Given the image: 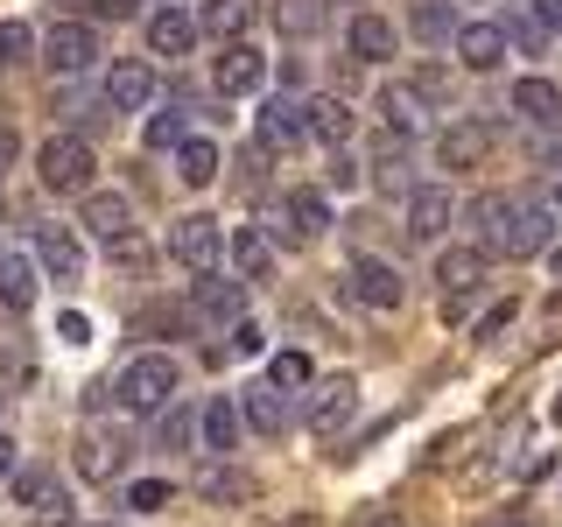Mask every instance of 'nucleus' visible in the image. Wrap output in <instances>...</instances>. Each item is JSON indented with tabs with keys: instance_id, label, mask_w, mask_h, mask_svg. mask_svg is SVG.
Wrapping results in <instances>:
<instances>
[{
	"instance_id": "obj_1",
	"label": "nucleus",
	"mask_w": 562,
	"mask_h": 527,
	"mask_svg": "<svg viewBox=\"0 0 562 527\" xmlns=\"http://www.w3.org/2000/svg\"><path fill=\"white\" fill-rule=\"evenodd\" d=\"M464 218L479 225V246H485V254H514V260L549 254V239H555V211L549 204H520V198H506V190L471 198Z\"/></svg>"
},
{
	"instance_id": "obj_2",
	"label": "nucleus",
	"mask_w": 562,
	"mask_h": 527,
	"mask_svg": "<svg viewBox=\"0 0 562 527\" xmlns=\"http://www.w3.org/2000/svg\"><path fill=\"white\" fill-rule=\"evenodd\" d=\"M176 386H183V373H176V359H169V351H140V359L120 366L113 401H120L127 415H162L169 401H176Z\"/></svg>"
},
{
	"instance_id": "obj_3",
	"label": "nucleus",
	"mask_w": 562,
	"mask_h": 527,
	"mask_svg": "<svg viewBox=\"0 0 562 527\" xmlns=\"http://www.w3.org/2000/svg\"><path fill=\"white\" fill-rule=\"evenodd\" d=\"M92 141L85 134H49L43 148H35V176H43V190H92Z\"/></svg>"
},
{
	"instance_id": "obj_4",
	"label": "nucleus",
	"mask_w": 562,
	"mask_h": 527,
	"mask_svg": "<svg viewBox=\"0 0 562 527\" xmlns=\"http://www.w3.org/2000/svg\"><path fill=\"white\" fill-rule=\"evenodd\" d=\"M8 492H14V506H29V520L35 527H70V500H64V479L49 464H22L8 479Z\"/></svg>"
},
{
	"instance_id": "obj_5",
	"label": "nucleus",
	"mask_w": 562,
	"mask_h": 527,
	"mask_svg": "<svg viewBox=\"0 0 562 527\" xmlns=\"http://www.w3.org/2000/svg\"><path fill=\"white\" fill-rule=\"evenodd\" d=\"M254 141L268 155H295L310 141V113H303V99L295 92H274V99H260V113H254Z\"/></svg>"
},
{
	"instance_id": "obj_6",
	"label": "nucleus",
	"mask_w": 562,
	"mask_h": 527,
	"mask_svg": "<svg viewBox=\"0 0 562 527\" xmlns=\"http://www.w3.org/2000/svg\"><path fill=\"white\" fill-rule=\"evenodd\" d=\"M351 408H359V380L351 373H330V380H310V401H303V429L310 436H338Z\"/></svg>"
},
{
	"instance_id": "obj_7",
	"label": "nucleus",
	"mask_w": 562,
	"mask_h": 527,
	"mask_svg": "<svg viewBox=\"0 0 562 527\" xmlns=\"http://www.w3.org/2000/svg\"><path fill=\"white\" fill-rule=\"evenodd\" d=\"M345 289L359 295V303H373V310H401V303H408V281H401V268H386L380 254H351Z\"/></svg>"
},
{
	"instance_id": "obj_8",
	"label": "nucleus",
	"mask_w": 562,
	"mask_h": 527,
	"mask_svg": "<svg viewBox=\"0 0 562 527\" xmlns=\"http://www.w3.org/2000/svg\"><path fill=\"white\" fill-rule=\"evenodd\" d=\"M43 64L57 70V78H78V70L99 64V29L92 22H57L43 35Z\"/></svg>"
},
{
	"instance_id": "obj_9",
	"label": "nucleus",
	"mask_w": 562,
	"mask_h": 527,
	"mask_svg": "<svg viewBox=\"0 0 562 527\" xmlns=\"http://www.w3.org/2000/svg\"><path fill=\"white\" fill-rule=\"evenodd\" d=\"M169 254H176V268H190V274H211V268H218V254H225V233H218V218L190 211V218L169 233Z\"/></svg>"
},
{
	"instance_id": "obj_10",
	"label": "nucleus",
	"mask_w": 562,
	"mask_h": 527,
	"mask_svg": "<svg viewBox=\"0 0 562 527\" xmlns=\"http://www.w3.org/2000/svg\"><path fill=\"white\" fill-rule=\"evenodd\" d=\"M35 260H43L49 281H85V233L78 225H35Z\"/></svg>"
},
{
	"instance_id": "obj_11",
	"label": "nucleus",
	"mask_w": 562,
	"mask_h": 527,
	"mask_svg": "<svg viewBox=\"0 0 562 527\" xmlns=\"http://www.w3.org/2000/svg\"><path fill=\"white\" fill-rule=\"evenodd\" d=\"M70 464H78V479H92V485L120 479V464H127V436L105 429V422H92V429L78 436V450H70Z\"/></svg>"
},
{
	"instance_id": "obj_12",
	"label": "nucleus",
	"mask_w": 562,
	"mask_h": 527,
	"mask_svg": "<svg viewBox=\"0 0 562 527\" xmlns=\"http://www.w3.org/2000/svg\"><path fill=\"white\" fill-rule=\"evenodd\" d=\"M211 85H218V99H254L268 85V57L254 43H225V57L211 64Z\"/></svg>"
},
{
	"instance_id": "obj_13",
	"label": "nucleus",
	"mask_w": 562,
	"mask_h": 527,
	"mask_svg": "<svg viewBox=\"0 0 562 527\" xmlns=\"http://www.w3.org/2000/svg\"><path fill=\"white\" fill-rule=\"evenodd\" d=\"M492 141H499L492 120H450V127L436 134V162H443V169H479L492 155Z\"/></svg>"
},
{
	"instance_id": "obj_14",
	"label": "nucleus",
	"mask_w": 562,
	"mask_h": 527,
	"mask_svg": "<svg viewBox=\"0 0 562 527\" xmlns=\"http://www.w3.org/2000/svg\"><path fill=\"white\" fill-rule=\"evenodd\" d=\"M78 225H85L99 246H120V239H134V204L120 198V190H85Z\"/></svg>"
},
{
	"instance_id": "obj_15",
	"label": "nucleus",
	"mask_w": 562,
	"mask_h": 527,
	"mask_svg": "<svg viewBox=\"0 0 562 527\" xmlns=\"http://www.w3.org/2000/svg\"><path fill=\"white\" fill-rule=\"evenodd\" d=\"M239 415H246V429H254V436H268V444H274V436H289V394H281V386L274 380H254V386H239Z\"/></svg>"
},
{
	"instance_id": "obj_16",
	"label": "nucleus",
	"mask_w": 562,
	"mask_h": 527,
	"mask_svg": "<svg viewBox=\"0 0 562 527\" xmlns=\"http://www.w3.org/2000/svg\"><path fill=\"white\" fill-rule=\"evenodd\" d=\"M148 99H155L148 57H120L113 70H105V105H113V113H148Z\"/></svg>"
},
{
	"instance_id": "obj_17",
	"label": "nucleus",
	"mask_w": 562,
	"mask_h": 527,
	"mask_svg": "<svg viewBox=\"0 0 562 527\" xmlns=\"http://www.w3.org/2000/svg\"><path fill=\"white\" fill-rule=\"evenodd\" d=\"M274 233H281V239H295V246L324 239V233H330V204H324V190H295V198L274 211Z\"/></svg>"
},
{
	"instance_id": "obj_18",
	"label": "nucleus",
	"mask_w": 562,
	"mask_h": 527,
	"mask_svg": "<svg viewBox=\"0 0 562 527\" xmlns=\"http://www.w3.org/2000/svg\"><path fill=\"white\" fill-rule=\"evenodd\" d=\"M239 303H246V281H225L218 268L190 281V316H204V324H239Z\"/></svg>"
},
{
	"instance_id": "obj_19",
	"label": "nucleus",
	"mask_w": 562,
	"mask_h": 527,
	"mask_svg": "<svg viewBox=\"0 0 562 527\" xmlns=\"http://www.w3.org/2000/svg\"><path fill=\"white\" fill-rule=\"evenodd\" d=\"M450 49H457V64H464V70H499L514 43H506L499 22H457V43Z\"/></svg>"
},
{
	"instance_id": "obj_20",
	"label": "nucleus",
	"mask_w": 562,
	"mask_h": 527,
	"mask_svg": "<svg viewBox=\"0 0 562 527\" xmlns=\"http://www.w3.org/2000/svg\"><path fill=\"white\" fill-rule=\"evenodd\" d=\"M225 254H233V268L246 289H260V281H274V239L260 233V225H239L233 239H225Z\"/></svg>"
},
{
	"instance_id": "obj_21",
	"label": "nucleus",
	"mask_w": 562,
	"mask_h": 527,
	"mask_svg": "<svg viewBox=\"0 0 562 527\" xmlns=\"http://www.w3.org/2000/svg\"><path fill=\"white\" fill-rule=\"evenodd\" d=\"M450 218H457V204H450V190H408V239H422V246H436L450 233Z\"/></svg>"
},
{
	"instance_id": "obj_22",
	"label": "nucleus",
	"mask_w": 562,
	"mask_h": 527,
	"mask_svg": "<svg viewBox=\"0 0 562 527\" xmlns=\"http://www.w3.org/2000/svg\"><path fill=\"white\" fill-rule=\"evenodd\" d=\"M198 35H204V22H198V14H183V8L148 14V49H155V57H190Z\"/></svg>"
},
{
	"instance_id": "obj_23",
	"label": "nucleus",
	"mask_w": 562,
	"mask_h": 527,
	"mask_svg": "<svg viewBox=\"0 0 562 527\" xmlns=\"http://www.w3.org/2000/svg\"><path fill=\"white\" fill-rule=\"evenodd\" d=\"M303 113H310V141H324V148H351V105L338 92L303 99Z\"/></svg>"
},
{
	"instance_id": "obj_24",
	"label": "nucleus",
	"mask_w": 562,
	"mask_h": 527,
	"mask_svg": "<svg viewBox=\"0 0 562 527\" xmlns=\"http://www.w3.org/2000/svg\"><path fill=\"white\" fill-rule=\"evenodd\" d=\"M35 268L43 260H29V254H0V310H35V295H43V281H35Z\"/></svg>"
},
{
	"instance_id": "obj_25",
	"label": "nucleus",
	"mask_w": 562,
	"mask_h": 527,
	"mask_svg": "<svg viewBox=\"0 0 562 527\" xmlns=\"http://www.w3.org/2000/svg\"><path fill=\"white\" fill-rule=\"evenodd\" d=\"M345 49L359 64H386L401 49V35H394V22H380V14H351V29H345Z\"/></svg>"
},
{
	"instance_id": "obj_26",
	"label": "nucleus",
	"mask_w": 562,
	"mask_h": 527,
	"mask_svg": "<svg viewBox=\"0 0 562 527\" xmlns=\"http://www.w3.org/2000/svg\"><path fill=\"white\" fill-rule=\"evenodd\" d=\"M204 35H218V43H246V29L260 22V0H204Z\"/></svg>"
},
{
	"instance_id": "obj_27",
	"label": "nucleus",
	"mask_w": 562,
	"mask_h": 527,
	"mask_svg": "<svg viewBox=\"0 0 562 527\" xmlns=\"http://www.w3.org/2000/svg\"><path fill=\"white\" fill-rule=\"evenodd\" d=\"M485 246H443V254H436V281H443L450 295H464V289H479L485 281Z\"/></svg>"
},
{
	"instance_id": "obj_28",
	"label": "nucleus",
	"mask_w": 562,
	"mask_h": 527,
	"mask_svg": "<svg viewBox=\"0 0 562 527\" xmlns=\"http://www.w3.org/2000/svg\"><path fill=\"white\" fill-rule=\"evenodd\" d=\"M239 422H246V415H239L233 394H211V401H204V450H211V457L239 450Z\"/></svg>"
},
{
	"instance_id": "obj_29",
	"label": "nucleus",
	"mask_w": 562,
	"mask_h": 527,
	"mask_svg": "<svg viewBox=\"0 0 562 527\" xmlns=\"http://www.w3.org/2000/svg\"><path fill=\"white\" fill-rule=\"evenodd\" d=\"M514 113L527 120V127H555V120H562V92L549 78H520L514 85Z\"/></svg>"
},
{
	"instance_id": "obj_30",
	"label": "nucleus",
	"mask_w": 562,
	"mask_h": 527,
	"mask_svg": "<svg viewBox=\"0 0 562 527\" xmlns=\"http://www.w3.org/2000/svg\"><path fill=\"white\" fill-rule=\"evenodd\" d=\"M176 169H183V183L190 190H211L218 183V169H225V155H218V141H204V134H190L183 148H176Z\"/></svg>"
},
{
	"instance_id": "obj_31",
	"label": "nucleus",
	"mask_w": 562,
	"mask_h": 527,
	"mask_svg": "<svg viewBox=\"0 0 562 527\" xmlns=\"http://www.w3.org/2000/svg\"><path fill=\"white\" fill-rule=\"evenodd\" d=\"M380 120H386V134H408V141H415V127H422V99L408 92V85H386V92H380Z\"/></svg>"
},
{
	"instance_id": "obj_32",
	"label": "nucleus",
	"mask_w": 562,
	"mask_h": 527,
	"mask_svg": "<svg viewBox=\"0 0 562 527\" xmlns=\"http://www.w3.org/2000/svg\"><path fill=\"white\" fill-rule=\"evenodd\" d=\"M155 444H162V450H190V444H204V415H190V408H162V415H155Z\"/></svg>"
},
{
	"instance_id": "obj_33",
	"label": "nucleus",
	"mask_w": 562,
	"mask_h": 527,
	"mask_svg": "<svg viewBox=\"0 0 562 527\" xmlns=\"http://www.w3.org/2000/svg\"><path fill=\"white\" fill-rule=\"evenodd\" d=\"M408 92H415L422 105H450V99H457V70H450V64H415V70H408Z\"/></svg>"
},
{
	"instance_id": "obj_34",
	"label": "nucleus",
	"mask_w": 562,
	"mask_h": 527,
	"mask_svg": "<svg viewBox=\"0 0 562 527\" xmlns=\"http://www.w3.org/2000/svg\"><path fill=\"white\" fill-rule=\"evenodd\" d=\"M408 29L422 35V43H457V14L443 8V0H422V8L408 14Z\"/></svg>"
},
{
	"instance_id": "obj_35",
	"label": "nucleus",
	"mask_w": 562,
	"mask_h": 527,
	"mask_svg": "<svg viewBox=\"0 0 562 527\" xmlns=\"http://www.w3.org/2000/svg\"><path fill=\"white\" fill-rule=\"evenodd\" d=\"M549 35H555V29H549V22H541V14H535V8H520V14H514V22H506V43H514V49H520V57H541V49H549Z\"/></svg>"
},
{
	"instance_id": "obj_36",
	"label": "nucleus",
	"mask_w": 562,
	"mask_h": 527,
	"mask_svg": "<svg viewBox=\"0 0 562 527\" xmlns=\"http://www.w3.org/2000/svg\"><path fill=\"white\" fill-rule=\"evenodd\" d=\"M190 141V120H183V99L162 105V113H148V148H183Z\"/></svg>"
},
{
	"instance_id": "obj_37",
	"label": "nucleus",
	"mask_w": 562,
	"mask_h": 527,
	"mask_svg": "<svg viewBox=\"0 0 562 527\" xmlns=\"http://www.w3.org/2000/svg\"><path fill=\"white\" fill-rule=\"evenodd\" d=\"M268 380L281 386V394H295V386H310V380H316V366H310V351H295V345H289V351H274V366H268Z\"/></svg>"
},
{
	"instance_id": "obj_38",
	"label": "nucleus",
	"mask_w": 562,
	"mask_h": 527,
	"mask_svg": "<svg viewBox=\"0 0 562 527\" xmlns=\"http://www.w3.org/2000/svg\"><path fill=\"white\" fill-rule=\"evenodd\" d=\"M35 49H43V43H35L29 22H0V70H22Z\"/></svg>"
},
{
	"instance_id": "obj_39",
	"label": "nucleus",
	"mask_w": 562,
	"mask_h": 527,
	"mask_svg": "<svg viewBox=\"0 0 562 527\" xmlns=\"http://www.w3.org/2000/svg\"><path fill=\"white\" fill-rule=\"evenodd\" d=\"M176 506V485L169 479H134L127 485V514H169Z\"/></svg>"
},
{
	"instance_id": "obj_40",
	"label": "nucleus",
	"mask_w": 562,
	"mask_h": 527,
	"mask_svg": "<svg viewBox=\"0 0 562 527\" xmlns=\"http://www.w3.org/2000/svg\"><path fill=\"white\" fill-rule=\"evenodd\" d=\"M281 29H289V35H316V29H324V0H281Z\"/></svg>"
},
{
	"instance_id": "obj_41",
	"label": "nucleus",
	"mask_w": 562,
	"mask_h": 527,
	"mask_svg": "<svg viewBox=\"0 0 562 527\" xmlns=\"http://www.w3.org/2000/svg\"><path fill=\"white\" fill-rule=\"evenodd\" d=\"M233 351H239V359H260V351H268V330H260L254 316H239V324H233Z\"/></svg>"
},
{
	"instance_id": "obj_42",
	"label": "nucleus",
	"mask_w": 562,
	"mask_h": 527,
	"mask_svg": "<svg viewBox=\"0 0 562 527\" xmlns=\"http://www.w3.org/2000/svg\"><path fill=\"white\" fill-rule=\"evenodd\" d=\"M57 338H64L70 351H78V345H92V316H85V310H64V316H57Z\"/></svg>"
},
{
	"instance_id": "obj_43",
	"label": "nucleus",
	"mask_w": 562,
	"mask_h": 527,
	"mask_svg": "<svg viewBox=\"0 0 562 527\" xmlns=\"http://www.w3.org/2000/svg\"><path fill=\"white\" fill-rule=\"evenodd\" d=\"M514 316H520L514 303H492V310L479 316V330H471V338H499V330H506V324H514Z\"/></svg>"
},
{
	"instance_id": "obj_44",
	"label": "nucleus",
	"mask_w": 562,
	"mask_h": 527,
	"mask_svg": "<svg viewBox=\"0 0 562 527\" xmlns=\"http://www.w3.org/2000/svg\"><path fill=\"white\" fill-rule=\"evenodd\" d=\"M204 492H211V500H246V479H233V471H211Z\"/></svg>"
},
{
	"instance_id": "obj_45",
	"label": "nucleus",
	"mask_w": 562,
	"mask_h": 527,
	"mask_svg": "<svg viewBox=\"0 0 562 527\" xmlns=\"http://www.w3.org/2000/svg\"><path fill=\"white\" fill-rule=\"evenodd\" d=\"M14 162H22V134L0 127V183H8V169H14Z\"/></svg>"
},
{
	"instance_id": "obj_46",
	"label": "nucleus",
	"mask_w": 562,
	"mask_h": 527,
	"mask_svg": "<svg viewBox=\"0 0 562 527\" xmlns=\"http://www.w3.org/2000/svg\"><path fill=\"white\" fill-rule=\"evenodd\" d=\"M330 183H338V190L359 183V162H351V148H338V162H330Z\"/></svg>"
},
{
	"instance_id": "obj_47",
	"label": "nucleus",
	"mask_w": 562,
	"mask_h": 527,
	"mask_svg": "<svg viewBox=\"0 0 562 527\" xmlns=\"http://www.w3.org/2000/svg\"><path fill=\"white\" fill-rule=\"evenodd\" d=\"M14 471H22V457H14V436H8V429H0V485H8V479H14Z\"/></svg>"
},
{
	"instance_id": "obj_48",
	"label": "nucleus",
	"mask_w": 562,
	"mask_h": 527,
	"mask_svg": "<svg viewBox=\"0 0 562 527\" xmlns=\"http://www.w3.org/2000/svg\"><path fill=\"white\" fill-rule=\"evenodd\" d=\"M527 8H535V14H541L549 29H562V0H527Z\"/></svg>"
},
{
	"instance_id": "obj_49",
	"label": "nucleus",
	"mask_w": 562,
	"mask_h": 527,
	"mask_svg": "<svg viewBox=\"0 0 562 527\" xmlns=\"http://www.w3.org/2000/svg\"><path fill=\"white\" fill-rule=\"evenodd\" d=\"M359 527H401V520H386V514H366V520H359Z\"/></svg>"
},
{
	"instance_id": "obj_50",
	"label": "nucleus",
	"mask_w": 562,
	"mask_h": 527,
	"mask_svg": "<svg viewBox=\"0 0 562 527\" xmlns=\"http://www.w3.org/2000/svg\"><path fill=\"white\" fill-rule=\"evenodd\" d=\"M549 268H555V274H562V246H549Z\"/></svg>"
},
{
	"instance_id": "obj_51",
	"label": "nucleus",
	"mask_w": 562,
	"mask_h": 527,
	"mask_svg": "<svg viewBox=\"0 0 562 527\" xmlns=\"http://www.w3.org/2000/svg\"><path fill=\"white\" fill-rule=\"evenodd\" d=\"M555 211H562V176H555Z\"/></svg>"
},
{
	"instance_id": "obj_52",
	"label": "nucleus",
	"mask_w": 562,
	"mask_h": 527,
	"mask_svg": "<svg viewBox=\"0 0 562 527\" xmlns=\"http://www.w3.org/2000/svg\"><path fill=\"white\" fill-rule=\"evenodd\" d=\"M549 415H555V422H562V394H555V408H549Z\"/></svg>"
},
{
	"instance_id": "obj_53",
	"label": "nucleus",
	"mask_w": 562,
	"mask_h": 527,
	"mask_svg": "<svg viewBox=\"0 0 562 527\" xmlns=\"http://www.w3.org/2000/svg\"><path fill=\"white\" fill-rule=\"evenodd\" d=\"M99 527H120V520H99Z\"/></svg>"
}]
</instances>
